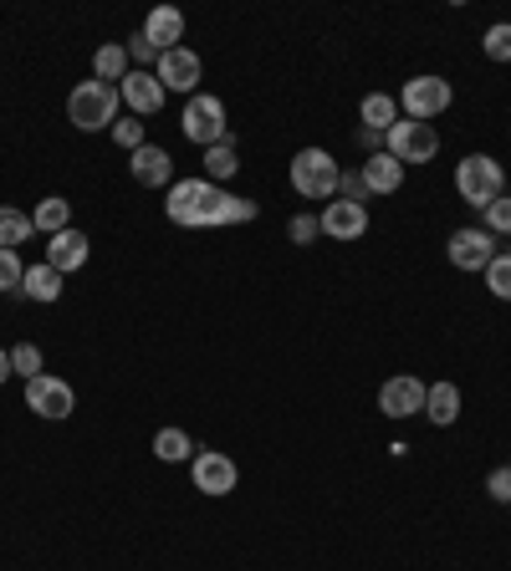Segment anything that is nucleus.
I'll use <instances>...</instances> for the list:
<instances>
[{
	"mask_svg": "<svg viewBox=\"0 0 511 571\" xmlns=\"http://www.w3.org/2000/svg\"><path fill=\"white\" fill-rule=\"evenodd\" d=\"M358 118H363L369 134H389L394 123H399V98H389V92H369L363 107H358Z\"/></svg>",
	"mask_w": 511,
	"mask_h": 571,
	"instance_id": "obj_20",
	"label": "nucleus"
},
{
	"mask_svg": "<svg viewBox=\"0 0 511 571\" xmlns=\"http://www.w3.org/2000/svg\"><path fill=\"white\" fill-rule=\"evenodd\" d=\"M195 439L185 434V429H159L153 434V459H164V465H185V459H195Z\"/></svg>",
	"mask_w": 511,
	"mask_h": 571,
	"instance_id": "obj_25",
	"label": "nucleus"
},
{
	"mask_svg": "<svg viewBox=\"0 0 511 571\" xmlns=\"http://www.w3.org/2000/svg\"><path fill=\"white\" fill-rule=\"evenodd\" d=\"M384 153L399 158V164H429L435 153H440V134H435V123H414V118H399L384 134Z\"/></svg>",
	"mask_w": 511,
	"mask_h": 571,
	"instance_id": "obj_5",
	"label": "nucleus"
},
{
	"mask_svg": "<svg viewBox=\"0 0 511 571\" xmlns=\"http://www.w3.org/2000/svg\"><path fill=\"white\" fill-rule=\"evenodd\" d=\"M144 36H149L153 47H159V56H164V51L179 47V36H185V16H179L174 5H153L149 21H144Z\"/></svg>",
	"mask_w": 511,
	"mask_h": 571,
	"instance_id": "obj_18",
	"label": "nucleus"
},
{
	"mask_svg": "<svg viewBox=\"0 0 511 571\" xmlns=\"http://www.w3.org/2000/svg\"><path fill=\"white\" fill-rule=\"evenodd\" d=\"M11 372L26 378V383L41 378V347H36V342H16V347H11Z\"/></svg>",
	"mask_w": 511,
	"mask_h": 571,
	"instance_id": "obj_27",
	"label": "nucleus"
},
{
	"mask_svg": "<svg viewBox=\"0 0 511 571\" xmlns=\"http://www.w3.org/2000/svg\"><path fill=\"white\" fill-rule=\"evenodd\" d=\"M481 215H486V225H481V230H491V236H511V194H501L496 204H486Z\"/></svg>",
	"mask_w": 511,
	"mask_h": 571,
	"instance_id": "obj_30",
	"label": "nucleus"
},
{
	"mask_svg": "<svg viewBox=\"0 0 511 571\" xmlns=\"http://www.w3.org/2000/svg\"><path fill=\"white\" fill-rule=\"evenodd\" d=\"M236 174H240V153L230 138L215 143V149H204V179H210V185H230Z\"/></svg>",
	"mask_w": 511,
	"mask_h": 571,
	"instance_id": "obj_23",
	"label": "nucleus"
},
{
	"mask_svg": "<svg viewBox=\"0 0 511 571\" xmlns=\"http://www.w3.org/2000/svg\"><path fill=\"white\" fill-rule=\"evenodd\" d=\"M323 236L333 240H358V236H369V204H353V200H333L323 204Z\"/></svg>",
	"mask_w": 511,
	"mask_h": 571,
	"instance_id": "obj_15",
	"label": "nucleus"
},
{
	"mask_svg": "<svg viewBox=\"0 0 511 571\" xmlns=\"http://www.w3.org/2000/svg\"><path fill=\"white\" fill-rule=\"evenodd\" d=\"M87 255H92V240L83 236V230H62V236L47 240V266L62 270V276H72V270L87 266Z\"/></svg>",
	"mask_w": 511,
	"mask_h": 571,
	"instance_id": "obj_16",
	"label": "nucleus"
},
{
	"mask_svg": "<svg viewBox=\"0 0 511 571\" xmlns=\"http://www.w3.org/2000/svg\"><path fill=\"white\" fill-rule=\"evenodd\" d=\"M200 56L189 47H174V51H164L159 56V67H153V77L164 83V92H189L195 98V87H200Z\"/></svg>",
	"mask_w": 511,
	"mask_h": 571,
	"instance_id": "obj_13",
	"label": "nucleus"
},
{
	"mask_svg": "<svg viewBox=\"0 0 511 571\" xmlns=\"http://www.w3.org/2000/svg\"><path fill=\"white\" fill-rule=\"evenodd\" d=\"M338 200L369 204V189H363V174H358V168H342V179H338Z\"/></svg>",
	"mask_w": 511,
	"mask_h": 571,
	"instance_id": "obj_35",
	"label": "nucleus"
},
{
	"mask_svg": "<svg viewBox=\"0 0 511 571\" xmlns=\"http://www.w3.org/2000/svg\"><path fill=\"white\" fill-rule=\"evenodd\" d=\"M21 296H26V302H57V296H62V270H51L47 261H41V266H26V281H21Z\"/></svg>",
	"mask_w": 511,
	"mask_h": 571,
	"instance_id": "obj_21",
	"label": "nucleus"
},
{
	"mask_svg": "<svg viewBox=\"0 0 511 571\" xmlns=\"http://www.w3.org/2000/svg\"><path fill=\"white\" fill-rule=\"evenodd\" d=\"M128 174H134V185H144V189L174 185V158H170V149H159V143H144V149H134V153H128Z\"/></svg>",
	"mask_w": 511,
	"mask_h": 571,
	"instance_id": "obj_14",
	"label": "nucleus"
},
{
	"mask_svg": "<svg viewBox=\"0 0 511 571\" xmlns=\"http://www.w3.org/2000/svg\"><path fill=\"white\" fill-rule=\"evenodd\" d=\"M486 495H491L496 505H511V465H501V470L486 474Z\"/></svg>",
	"mask_w": 511,
	"mask_h": 571,
	"instance_id": "obj_36",
	"label": "nucleus"
},
{
	"mask_svg": "<svg viewBox=\"0 0 511 571\" xmlns=\"http://www.w3.org/2000/svg\"><path fill=\"white\" fill-rule=\"evenodd\" d=\"M486 291H491L496 302H511V255H496L491 266H486Z\"/></svg>",
	"mask_w": 511,
	"mask_h": 571,
	"instance_id": "obj_28",
	"label": "nucleus"
},
{
	"mask_svg": "<svg viewBox=\"0 0 511 571\" xmlns=\"http://www.w3.org/2000/svg\"><path fill=\"white\" fill-rule=\"evenodd\" d=\"M445 255H450V266H456V270H486L496 261V236H491V230H481V225L456 230Z\"/></svg>",
	"mask_w": 511,
	"mask_h": 571,
	"instance_id": "obj_10",
	"label": "nucleus"
},
{
	"mask_svg": "<svg viewBox=\"0 0 511 571\" xmlns=\"http://www.w3.org/2000/svg\"><path fill=\"white\" fill-rule=\"evenodd\" d=\"M32 236H36L32 215H21V210H11V204H0V251H16V245H26Z\"/></svg>",
	"mask_w": 511,
	"mask_h": 571,
	"instance_id": "obj_26",
	"label": "nucleus"
},
{
	"mask_svg": "<svg viewBox=\"0 0 511 571\" xmlns=\"http://www.w3.org/2000/svg\"><path fill=\"white\" fill-rule=\"evenodd\" d=\"M21 281H26L21 255L16 251H0V291H16V296H21Z\"/></svg>",
	"mask_w": 511,
	"mask_h": 571,
	"instance_id": "obj_33",
	"label": "nucleus"
},
{
	"mask_svg": "<svg viewBox=\"0 0 511 571\" xmlns=\"http://www.w3.org/2000/svg\"><path fill=\"white\" fill-rule=\"evenodd\" d=\"M119 87L113 83H98V77H87V83L72 87V98H67V118L72 128H83V134H98V128H113L119 123Z\"/></svg>",
	"mask_w": 511,
	"mask_h": 571,
	"instance_id": "obj_2",
	"label": "nucleus"
},
{
	"mask_svg": "<svg viewBox=\"0 0 511 571\" xmlns=\"http://www.w3.org/2000/svg\"><path fill=\"white\" fill-rule=\"evenodd\" d=\"M179 128H185V138H189V143H200V149L225 143V138H230V128H225V102L215 98V92H195V98L185 102Z\"/></svg>",
	"mask_w": 511,
	"mask_h": 571,
	"instance_id": "obj_6",
	"label": "nucleus"
},
{
	"mask_svg": "<svg viewBox=\"0 0 511 571\" xmlns=\"http://www.w3.org/2000/svg\"><path fill=\"white\" fill-rule=\"evenodd\" d=\"M189 480H195V490H200V495L221 500V495H230V490H236L240 470H236V459H230V454L200 449L195 459H189Z\"/></svg>",
	"mask_w": 511,
	"mask_h": 571,
	"instance_id": "obj_9",
	"label": "nucleus"
},
{
	"mask_svg": "<svg viewBox=\"0 0 511 571\" xmlns=\"http://www.w3.org/2000/svg\"><path fill=\"white\" fill-rule=\"evenodd\" d=\"M425 414H429V423H435V429H450V423L460 419V388L456 383H429Z\"/></svg>",
	"mask_w": 511,
	"mask_h": 571,
	"instance_id": "obj_19",
	"label": "nucleus"
},
{
	"mask_svg": "<svg viewBox=\"0 0 511 571\" xmlns=\"http://www.w3.org/2000/svg\"><path fill=\"white\" fill-rule=\"evenodd\" d=\"M128 72H134V62H128V51H123L119 41L98 47V56H92V77H98V83H113V87H119Z\"/></svg>",
	"mask_w": 511,
	"mask_h": 571,
	"instance_id": "obj_24",
	"label": "nucleus"
},
{
	"mask_svg": "<svg viewBox=\"0 0 511 571\" xmlns=\"http://www.w3.org/2000/svg\"><path fill=\"white\" fill-rule=\"evenodd\" d=\"M425 393H429V388L420 383V378L394 372L389 383L378 388V408H384L389 419H409V414H425Z\"/></svg>",
	"mask_w": 511,
	"mask_h": 571,
	"instance_id": "obj_12",
	"label": "nucleus"
},
{
	"mask_svg": "<svg viewBox=\"0 0 511 571\" xmlns=\"http://www.w3.org/2000/svg\"><path fill=\"white\" fill-rule=\"evenodd\" d=\"M16 372H11V347H0V383H11Z\"/></svg>",
	"mask_w": 511,
	"mask_h": 571,
	"instance_id": "obj_37",
	"label": "nucleus"
},
{
	"mask_svg": "<svg viewBox=\"0 0 511 571\" xmlns=\"http://www.w3.org/2000/svg\"><path fill=\"white\" fill-rule=\"evenodd\" d=\"M113 143H119V149H144V143H149V138H144V123L134 118V113H128V118H119L113 123Z\"/></svg>",
	"mask_w": 511,
	"mask_h": 571,
	"instance_id": "obj_31",
	"label": "nucleus"
},
{
	"mask_svg": "<svg viewBox=\"0 0 511 571\" xmlns=\"http://www.w3.org/2000/svg\"><path fill=\"white\" fill-rule=\"evenodd\" d=\"M164 215L185 230H221V225H251L256 219V204L240 200V194H225L221 185L210 179H179L164 200Z\"/></svg>",
	"mask_w": 511,
	"mask_h": 571,
	"instance_id": "obj_1",
	"label": "nucleus"
},
{
	"mask_svg": "<svg viewBox=\"0 0 511 571\" xmlns=\"http://www.w3.org/2000/svg\"><path fill=\"white\" fill-rule=\"evenodd\" d=\"M32 225L41 230V236H62V230H72V204L62 200V194H47V200L36 204V215H32Z\"/></svg>",
	"mask_w": 511,
	"mask_h": 571,
	"instance_id": "obj_22",
	"label": "nucleus"
},
{
	"mask_svg": "<svg viewBox=\"0 0 511 571\" xmlns=\"http://www.w3.org/2000/svg\"><path fill=\"white\" fill-rule=\"evenodd\" d=\"M119 98H123V107H128L134 118H153V113L164 107V98H170V92H164V83H159L153 72H138L134 67L119 83Z\"/></svg>",
	"mask_w": 511,
	"mask_h": 571,
	"instance_id": "obj_11",
	"label": "nucleus"
},
{
	"mask_svg": "<svg viewBox=\"0 0 511 571\" xmlns=\"http://www.w3.org/2000/svg\"><path fill=\"white\" fill-rule=\"evenodd\" d=\"M26 408H32L36 419L62 423V419H72L77 393H72L67 378H51V372H41V378H32V383H26Z\"/></svg>",
	"mask_w": 511,
	"mask_h": 571,
	"instance_id": "obj_8",
	"label": "nucleus"
},
{
	"mask_svg": "<svg viewBox=\"0 0 511 571\" xmlns=\"http://www.w3.org/2000/svg\"><path fill=\"white\" fill-rule=\"evenodd\" d=\"M123 51H128V62H134L138 72H149V67H159V47H153L149 36L138 31L134 41H123Z\"/></svg>",
	"mask_w": 511,
	"mask_h": 571,
	"instance_id": "obj_29",
	"label": "nucleus"
},
{
	"mask_svg": "<svg viewBox=\"0 0 511 571\" xmlns=\"http://www.w3.org/2000/svg\"><path fill=\"white\" fill-rule=\"evenodd\" d=\"M481 47H486V56H491V62H511V21H501V26H491V31H486V41H481Z\"/></svg>",
	"mask_w": 511,
	"mask_h": 571,
	"instance_id": "obj_32",
	"label": "nucleus"
},
{
	"mask_svg": "<svg viewBox=\"0 0 511 571\" xmlns=\"http://www.w3.org/2000/svg\"><path fill=\"white\" fill-rule=\"evenodd\" d=\"M287 236L297 240V245H312V240L323 236V219H317V215H291L287 219Z\"/></svg>",
	"mask_w": 511,
	"mask_h": 571,
	"instance_id": "obj_34",
	"label": "nucleus"
},
{
	"mask_svg": "<svg viewBox=\"0 0 511 571\" xmlns=\"http://www.w3.org/2000/svg\"><path fill=\"white\" fill-rule=\"evenodd\" d=\"M456 189L471 210H486V204H496L507 194V168L496 164L491 153H471V158H460V168H456Z\"/></svg>",
	"mask_w": 511,
	"mask_h": 571,
	"instance_id": "obj_4",
	"label": "nucleus"
},
{
	"mask_svg": "<svg viewBox=\"0 0 511 571\" xmlns=\"http://www.w3.org/2000/svg\"><path fill=\"white\" fill-rule=\"evenodd\" d=\"M450 102H456V92H450V83H445V77H435V72H425V77H409L404 92H399V107H404L414 123L440 118Z\"/></svg>",
	"mask_w": 511,
	"mask_h": 571,
	"instance_id": "obj_7",
	"label": "nucleus"
},
{
	"mask_svg": "<svg viewBox=\"0 0 511 571\" xmlns=\"http://www.w3.org/2000/svg\"><path fill=\"white\" fill-rule=\"evenodd\" d=\"M358 174H363V189H369V194H394V189L404 185V164H399V158H389L384 149L369 153Z\"/></svg>",
	"mask_w": 511,
	"mask_h": 571,
	"instance_id": "obj_17",
	"label": "nucleus"
},
{
	"mask_svg": "<svg viewBox=\"0 0 511 571\" xmlns=\"http://www.w3.org/2000/svg\"><path fill=\"white\" fill-rule=\"evenodd\" d=\"M338 179H342V168L327 149H297V158H291V189L302 200H317V204L338 200Z\"/></svg>",
	"mask_w": 511,
	"mask_h": 571,
	"instance_id": "obj_3",
	"label": "nucleus"
}]
</instances>
